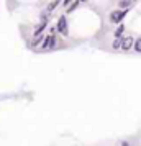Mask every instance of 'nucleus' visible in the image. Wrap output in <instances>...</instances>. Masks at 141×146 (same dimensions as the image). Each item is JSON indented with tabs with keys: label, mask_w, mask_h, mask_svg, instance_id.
<instances>
[{
	"label": "nucleus",
	"mask_w": 141,
	"mask_h": 146,
	"mask_svg": "<svg viewBox=\"0 0 141 146\" xmlns=\"http://www.w3.org/2000/svg\"><path fill=\"white\" fill-rule=\"evenodd\" d=\"M56 30H58V33L67 36V18H66V15H61L59 17L58 25H56Z\"/></svg>",
	"instance_id": "nucleus-1"
},
{
	"label": "nucleus",
	"mask_w": 141,
	"mask_h": 146,
	"mask_svg": "<svg viewBox=\"0 0 141 146\" xmlns=\"http://www.w3.org/2000/svg\"><path fill=\"white\" fill-rule=\"evenodd\" d=\"M59 2H61V0H54V2H53V3H51V5H49V7H48V10H46V12H48V13H51V12H53V10H54V8H56V7H58V3H59Z\"/></svg>",
	"instance_id": "nucleus-8"
},
{
	"label": "nucleus",
	"mask_w": 141,
	"mask_h": 146,
	"mask_svg": "<svg viewBox=\"0 0 141 146\" xmlns=\"http://www.w3.org/2000/svg\"><path fill=\"white\" fill-rule=\"evenodd\" d=\"M128 13V10H115L110 13V21L112 23H120L123 18H125V15Z\"/></svg>",
	"instance_id": "nucleus-3"
},
{
	"label": "nucleus",
	"mask_w": 141,
	"mask_h": 146,
	"mask_svg": "<svg viewBox=\"0 0 141 146\" xmlns=\"http://www.w3.org/2000/svg\"><path fill=\"white\" fill-rule=\"evenodd\" d=\"M77 5H79V0H77V2H74V3H72L71 7H67V12H72V10H74V8L77 7Z\"/></svg>",
	"instance_id": "nucleus-11"
},
{
	"label": "nucleus",
	"mask_w": 141,
	"mask_h": 146,
	"mask_svg": "<svg viewBox=\"0 0 141 146\" xmlns=\"http://www.w3.org/2000/svg\"><path fill=\"white\" fill-rule=\"evenodd\" d=\"M46 27H48V17H44V20L41 21L40 25H38V28L34 30V36H38V35H43V31L46 30Z\"/></svg>",
	"instance_id": "nucleus-5"
},
{
	"label": "nucleus",
	"mask_w": 141,
	"mask_h": 146,
	"mask_svg": "<svg viewBox=\"0 0 141 146\" xmlns=\"http://www.w3.org/2000/svg\"><path fill=\"white\" fill-rule=\"evenodd\" d=\"M130 3H131L130 0H120V7H121V8H126Z\"/></svg>",
	"instance_id": "nucleus-9"
},
{
	"label": "nucleus",
	"mask_w": 141,
	"mask_h": 146,
	"mask_svg": "<svg viewBox=\"0 0 141 146\" xmlns=\"http://www.w3.org/2000/svg\"><path fill=\"white\" fill-rule=\"evenodd\" d=\"M133 38L131 36H121L120 38V49H123V51H130L131 48H133Z\"/></svg>",
	"instance_id": "nucleus-4"
},
{
	"label": "nucleus",
	"mask_w": 141,
	"mask_h": 146,
	"mask_svg": "<svg viewBox=\"0 0 141 146\" xmlns=\"http://www.w3.org/2000/svg\"><path fill=\"white\" fill-rule=\"evenodd\" d=\"M71 2H72V0H62V5H66V7H67V5H69Z\"/></svg>",
	"instance_id": "nucleus-12"
},
{
	"label": "nucleus",
	"mask_w": 141,
	"mask_h": 146,
	"mask_svg": "<svg viewBox=\"0 0 141 146\" xmlns=\"http://www.w3.org/2000/svg\"><path fill=\"white\" fill-rule=\"evenodd\" d=\"M131 49H134L136 53H141V38L133 41V48H131Z\"/></svg>",
	"instance_id": "nucleus-6"
},
{
	"label": "nucleus",
	"mask_w": 141,
	"mask_h": 146,
	"mask_svg": "<svg viewBox=\"0 0 141 146\" xmlns=\"http://www.w3.org/2000/svg\"><path fill=\"white\" fill-rule=\"evenodd\" d=\"M54 48H56V36H54V33L48 35L41 44V49H54Z\"/></svg>",
	"instance_id": "nucleus-2"
},
{
	"label": "nucleus",
	"mask_w": 141,
	"mask_h": 146,
	"mask_svg": "<svg viewBox=\"0 0 141 146\" xmlns=\"http://www.w3.org/2000/svg\"><path fill=\"white\" fill-rule=\"evenodd\" d=\"M79 2H89V0H79Z\"/></svg>",
	"instance_id": "nucleus-14"
},
{
	"label": "nucleus",
	"mask_w": 141,
	"mask_h": 146,
	"mask_svg": "<svg viewBox=\"0 0 141 146\" xmlns=\"http://www.w3.org/2000/svg\"><path fill=\"white\" fill-rule=\"evenodd\" d=\"M121 146H130V145H128V143H121Z\"/></svg>",
	"instance_id": "nucleus-13"
},
{
	"label": "nucleus",
	"mask_w": 141,
	"mask_h": 146,
	"mask_svg": "<svg viewBox=\"0 0 141 146\" xmlns=\"http://www.w3.org/2000/svg\"><path fill=\"white\" fill-rule=\"evenodd\" d=\"M123 33H125V25H118V28L115 30V36H117V38H121Z\"/></svg>",
	"instance_id": "nucleus-7"
},
{
	"label": "nucleus",
	"mask_w": 141,
	"mask_h": 146,
	"mask_svg": "<svg viewBox=\"0 0 141 146\" xmlns=\"http://www.w3.org/2000/svg\"><path fill=\"white\" fill-rule=\"evenodd\" d=\"M112 46H113L115 49H120V38H117V40L113 41V44H112Z\"/></svg>",
	"instance_id": "nucleus-10"
}]
</instances>
